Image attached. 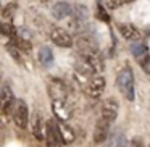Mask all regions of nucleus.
<instances>
[{"label":"nucleus","instance_id":"obj_1","mask_svg":"<svg viewBox=\"0 0 150 147\" xmlns=\"http://www.w3.org/2000/svg\"><path fill=\"white\" fill-rule=\"evenodd\" d=\"M118 87L121 94L126 97V100L134 102L136 99V89H134V76L129 68H124L118 73Z\"/></svg>","mask_w":150,"mask_h":147},{"label":"nucleus","instance_id":"obj_2","mask_svg":"<svg viewBox=\"0 0 150 147\" xmlns=\"http://www.w3.org/2000/svg\"><path fill=\"white\" fill-rule=\"evenodd\" d=\"M11 116H13L15 124H16L20 129H26L28 120H29V110H28L26 102H24V100H16V102H15Z\"/></svg>","mask_w":150,"mask_h":147},{"label":"nucleus","instance_id":"obj_3","mask_svg":"<svg viewBox=\"0 0 150 147\" xmlns=\"http://www.w3.org/2000/svg\"><path fill=\"white\" fill-rule=\"evenodd\" d=\"M81 58L94 73H100L103 70V60L98 55V50H81Z\"/></svg>","mask_w":150,"mask_h":147},{"label":"nucleus","instance_id":"obj_4","mask_svg":"<svg viewBox=\"0 0 150 147\" xmlns=\"http://www.w3.org/2000/svg\"><path fill=\"white\" fill-rule=\"evenodd\" d=\"M87 8L84 5H76V10L73 11V20H71V29L74 33H82L86 26H87Z\"/></svg>","mask_w":150,"mask_h":147},{"label":"nucleus","instance_id":"obj_5","mask_svg":"<svg viewBox=\"0 0 150 147\" xmlns=\"http://www.w3.org/2000/svg\"><path fill=\"white\" fill-rule=\"evenodd\" d=\"M49 36H50V40L58 47H71L73 45L71 34L66 29H63V28H52Z\"/></svg>","mask_w":150,"mask_h":147},{"label":"nucleus","instance_id":"obj_6","mask_svg":"<svg viewBox=\"0 0 150 147\" xmlns=\"http://www.w3.org/2000/svg\"><path fill=\"white\" fill-rule=\"evenodd\" d=\"M15 95L8 86H2L0 87V110L4 115H11L15 107Z\"/></svg>","mask_w":150,"mask_h":147},{"label":"nucleus","instance_id":"obj_7","mask_svg":"<svg viewBox=\"0 0 150 147\" xmlns=\"http://www.w3.org/2000/svg\"><path fill=\"white\" fill-rule=\"evenodd\" d=\"M45 129H47L45 141L49 147H62V144H65L62 139V134H60V128L58 124H55V121H49Z\"/></svg>","mask_w":150,"mask_h":147},{"label":"nucleus","instance_id":"obj_8","mask_svg":"<svg viewBox=\"0 0 150 147\" xmlns=\"http://www.w3.org/2000/svg\"><path fill=\"white\" fill-rule=\"evenodd\" d=\"M118 111H120V107H118L116 99L110 97V99H107V100L103 102V105H102L100 118H103V120L113 123V121L116 120V116H118Z\"/></svg>","mask_w":150,"mask_h":147},{"label":"nucleus","instance_id":"obj_9","mask_svg":"<svg viewBox=\"0 0 150 147\" xmlns=\"http://www.w3.org/2000/svg\"><path fill=\"white\" fill-rule=\"evenodd\" d=\"M52 110H53V113H55V116L62 121H66V120L71 118V108L68 107L65 99H53Z\"/></svg>","mask_w":150,"mask_h":147},{"label":"nucleus","instance_id":"obj_10","mask_svg":"<svg viewBox=\"0 0 150 147\" xmlns=\"http://www.w3.org/2000/svg\"><path fill=\"white\" fill-rule=\"evenodd\" d=\"M110 121L103 120V118H100V120L97 121V124H95V129H94V142L95 144H102L105 142V141L108 139V133H110Z\"/></svg>","mask_w":150,"mask_h":147},{"label":"nucleus","instance_id":"obj_11","mask_svg":"<svg viewBox=\"0 0 150 147\" xmlns=\"http://www.w3.org/2000/svg\"><path fill=\"white\" fill-rule=\"evenodd\" d=\"M86 89H87V94L91 95V97H94V99L100 97L105 91V79L102 78V76H95V78H92L91 81L87 82V87Z\"/></svg>","mask_w":150,"mask_h":147},{"label":"nucleus","instance_id":"obj_12","mask_svg":"<svg viewBox=\"0 0 150 147\" xmlns=\"http://www.w3.org/2000/svg\"><path fill=\"white\" fill-rule=\"evenodd\" d=\"M73 7L66 2H57L52 7V15L55 20H65L68 16H73Z\"/></svg>","mask_w":150,"mask_h":147},{"label":"nucleus","instance_id":"obj_13","mask_svg":"<svg viewBox=\"0 0 150 147\" xmlns=\"http://www.w3.org/2000/svg\"><path fill=\"white\" fill-rule=\"evenodd\" d=\"M118 31H120V34L124 37L126 40H132V42H136V40L140 39V31L137 29L136 26H132V24L129 23H123L118 26Z\"/></svg>","mask_w":150,"mask_h":147},{"label":"nucleus","instance_id":"obj_14","mask_svg":"<svg viewBox=\"0 0 150 147\" xmlns=\"http://www.w3.org/2000/svg\"><path fill=\"white\" fill-rule=\"evenodd\" d=\"M49 94L52 95V99H65L66 97V87L62 81L58 79H52L49 84Z\"/></svg>","mask_w":150,"mask_h":147},{"label":"nucleus","instance_id":"obj_15","mask_svg":"<svg viewBox=\"0 0 150 147\" xmlns=\"http://www.w3.org/2000/svg\"><path fill=\"white\" fill-rule=\"evenodd\" d=\"M39 62L44 68H50L53 65V53L50 47H42L39 50Z\"/></svg>","mask_w":150,"mask_h":147},{"label":"nucleus","instance_id":"obj_16","mask_svg":"<svg viewBox=\"0 0 150 147\" xmlns=\"http://www.w3.org/2000/svg\"><path fill=\"white\" fill-rule=\"evenodd\" d=\"M11 42H13L23 53L31 52V49H33V44H31V40L26 39V37H23V36H15L13 39H11Z\"/></svg>","mask_w":150,"mask_h":147},{"label":"nucleus","instance_id":"obj_17","mask_svg":"<svg viewBox=\"0 0 150 147\" xmlns=\"http://www.w3.org/2000/svg\"><path fill=\"white\" fill-rule=\"evenodd\" d=\"M33 134L37 141H44V121L40 120V116L34 118V123H33Z\"/></svg>","mask_w":150,"mask_h":147},{"label":"nucleus","instance_id":"obj_18","mask_svg":"<svg viewBox=\"0 0 150 147\" xmlns=\"http://www.w3.org/2000/svg\"><path fill=\"white\" fill-rule=\"evenodd\" d=\"M60 128V134H62V139L65 144H71L73 141H74V133H73V129L69 126H66V124H58Z\"/></svg>","mask_w":150,"mask_h":147},{"label":"nucleus","instance_id":"obj_19","mask_svg":"<svg viewBox=\"0 0 150 147\" xmlns=\"http://www.w3.org/2000/svg\"><path fill=\"white\" fill-rule=\"evenodd\" d=\"M0 34L13 39V37L16 36V31H15V28L11 23H8V21H0Z\"/></svg>","mask_w":150,"mask_h":147},{"label":"nucleus","instance_id":"obj_20","mask_svg":"<svg viewBox=\"0 0 150 147\" xmlns=\"http://www.w3.org/2000/svg\"><path fill=\"white\" fill-rule=\"evenodd\" d=\"M131 52H132V55L136 57V58L140 60L147 53V49H145V45H144L142 42L136 40V42H132V45H131Z\"/></svg>","mask_w":150,"mask_h":147},{"label":"nucleus","instance_id":"obj_21","mask_svg":"<svg viewBox=\"0 0 150 147\" xmlns=\"http://www.w3.org/2000/svg\"><path fill=\"white\" fill-rule=\"evenodd\" d=\"M110 147H126V139H124V134L116 131L113 134V137L110 139Z\"/></svg>","mask_w":150,"mask_h":147},{"label":"nucleus","instance_id":"obj_22","mask_svg":"<svg viewBox=\"0 0 150 147\" xmlns=\"http://www.w3.org/2000/svg\"><path fill=\"white\" fill-rule=\"evenodd\" d=\"M7 52L10 53L11 57H13L15 60H16V62H20L21 60V50L18 49L16 45H15L13 42H10V44H7Z\"/></svg>","mask_w":150,"mask_h":147},{"label":"nucleus","instance_id":"obj_23","mask_svg":"<svg viewBox=\"0 0 150 147\" xmlns=\"http://www.w3.org/2000/svg\"><path fill=\"white\" fill-rule=\"evenodd\" d=\"M139 65H140V68H142V71L145 73V75H150V55L145 53V55L139 60Z\"/></svg>","mask_w":150,"mask_h":147},{"label":"nucleus","instance_id":"obj_24","mask_svg":"<svg viewBox=\"0 0 150 147\" xmlns=\"http://www.w3.org/2000/svg\"><path fill=\"white\" fill-rule=\"evenodd\" d=\"M126 2H129V0H105V4H107V8H108V10H115V8L124 5Z\"/></svg>","mask_w":150,"mask_h":147},{"label":"nucleus","instance_id":"obj_25","mask_svg":"<svg viewBox=\"0 0 150 147\" xmlns=\"http://www.w3.org/2000/svg\"><path fill=\"white\" fill-rule=\"evenodd\" d=\"M131 147H145V144H144V141L140 137H134L131 141Z\"/></svg>","mask_w":150,"mask_h":147},{"label":"nucleus","instance_id":"obj_26","mask_svg":"<svg viewBox=\"0 0 150 147\" xmlns=\"http://www.w3.org/2000/svg\"><path fill=\"white\" fill-rule=\"evenodd\" d=\"M98 16L102 18V20H105V21H108V15H105V10H103V7H98Z\"/></svg>","mask_w":150,"mask_h":147},{"label":"nucleus","instance_id":"obj_27","mask_svg":"<svg viewBox=\"0 0 150 147\" xmlns=\"http://www.w3.org/2000/svg\"><path fill=\"white\" fill-rule=\"evenodd\" d=\"M13 7H15V5H8V7L4 10V16H10V15L13 13V11H11V8H13Z\"/></svg>","mask_w":150,"mask_h":147},{"label":"nucleus","instance_id":"obj_28","mask_svg":"<svg viewBox=\"0 0 150 147\" xmlns=\"http://www.w3.org/2000/svg\"><path fill=\"white\" fill-rule=\"evenodd\" d=\"M149 147H150V146H149Z\"/></svg>","mask_w":150,"mask_h":147}]
</instances>
